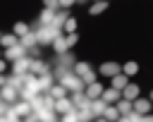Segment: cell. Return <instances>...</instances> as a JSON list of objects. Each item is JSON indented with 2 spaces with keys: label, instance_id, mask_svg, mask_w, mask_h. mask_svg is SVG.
Returning a JSON list of instances; mask_svg holds the SVG:
<instances>
[{
  "label": "cell",
  "instance_id": "obj_1",
  "mask_svg": "<svg viewBox=\"0 0 153 122\" xmlns=\"http://www.w3.org/2000/svg\"><path fill=\"white\" fill-rule=\"evenodd\" d=\"M136 69H139V67H136V65H134V62H129V65H127V67H124V72H127V74H131V72H136Z\"/></svg>",
  "mask_w": 153,
  "mask_h": 122
},
{
  "label": "cell",
  "instance_id": "obj_2",
  "mask_svg": "<svg viewBox=\"0 0 153 122\" xmlns=\"http://www.w3.org/2000/svg\"><path fill=\"white\" fill-rule=\"evenodd\" d=\"M74 24H76V22H74V19H67V31H74V29H76V26H74Z\"/></svg>",
  "mask_w": 153,
  "mask_h": 122
},
{
  "label": "cell",
  "instance_id": "obj_3",
  "mask_svg": "<svg viewBox=\"0 0 153 122\" xmlns=\"http://www.w3.org/2000/svg\"><path fill=\"white\" fill-rule=\"evenodd\" d=\"M5 69H7V62H5V60H0V72H5Z\"/></svg>",
  "mask_w": 153,
  "mask_h": 122
}]
</instances>
